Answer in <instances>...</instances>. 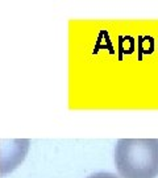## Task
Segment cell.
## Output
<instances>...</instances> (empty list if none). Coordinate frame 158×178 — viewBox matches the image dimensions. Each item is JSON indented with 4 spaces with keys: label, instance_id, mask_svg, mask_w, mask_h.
<instances>
[{
    "label": "cell",
    "instance_id": "6da1fadb",
    "mask_svg": "<svg viewBox=\"0 0 158 178\" xmlns=\"http://www.w3.org/2000/svg\"><path fill=\"white\" fill-rule=\"evenodd\" d=\"M115 164L121 178H157L158 139H120Z\"/></svg>",
    "mask_w": 158,
    "mask_h": 178
},
{
    "label": "cell",
    "instance_id": "7a4b0ae2",
    "mask_svg": "<svg viewBox=\"0 0 158 178\" xmlns=\"http://www.w3.org/2000/svg\"><path fill=\"white\" fill-rule=\"evenodd\" d=\"M87 178H120L117 177L113 173H107V171H99V173H95V174H91Z\"/></svg>",
    "mask_w": 158,
    "mask_h": 178
}]
</instances>
